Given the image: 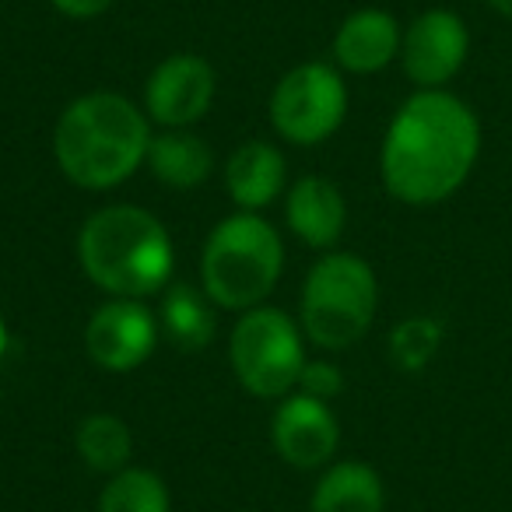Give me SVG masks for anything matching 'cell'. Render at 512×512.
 <instances>
[{"mask_svg":"<svg viewBox=\"0 0 512 512\" xmlns=\"http://www.w3.org/2000/svg\"><path fill=\"white\" fill-rule=\"evenodd\" d=\"M74 449L78 456L99 474H116V470L130 467V453H134V432L120 414H88L74 432Z\"/></svg>","mask_w":512,"mask_h":512,"instance_id":"obj_18","label":"cell"},{"mask_svg":"<svg viewBox=\"0 0 512 512\" xmlns=\"http://www.w3.org/2000/svg\"><path fill=\"white\" fill-rule=\"evenodd\" d=\"M144 165L162 186L172 190H193L204 186L214 172V151L200 134L190 130H158L151 137V148Z\"/></svg>","mask_w":512,"mask_h":512,"instance_id":"obj_15","label":"cell"},{"mask_svg":"<svg viewBox=\"0 0 512 512\" xmlns=\"http://www.w3.org/2000/svg\"><path fill=\"white\" fill-rule=\"evenodd\" d=\"M285 221L299 242L313 249H334L348 225V204L327 176H302L285 193Z\"/></svg>","mask_w":512,"mask_h":512,"instance_id":"obj_13","label":"cell"},{"mask_svg":"<svg viewBox=\"0 0 512 512\" xmlns=\"http://www.w3.org/2000/svg\"><path fill=\"white\" fill-rule=\"evenodd\" d=\"M151 120L120 92H88L60 113L53 127V158L67 183L88 193L123 186L144 165Z\"/></svg>","mask_w":512,"mask_h":512,"instance_id":"obj_2","label":"cell"},{"mask_svg":"<svg viewBox=\"0 0 512 512\" xmlns=\"http://www.w3.org/2000/svg\"><path fill=\"white\" fill-rule=\"evenodd\" d=\"M288 165L278 144L246 141L225 162V190L239 211H264L285 193Z\"/></svg>","mask_w":512,"mask_h":512,"instance_id":"obj_14","label":"cell"},{"mask_svg":"<svg viewBox=\"0 0 512 512\" xmlns=\"http://www.w3.org/2000/svg\"><path fill=\"white\" fill-rule=\"evenodd\" d=\"M481 158V120L446 88H418L393 113L379 148V176L407 207L449 200Z\"/></svg>","mask_w":512,"mask_h":512,"instance_id":"obj_1","label":"cell"},{"mask_svg":"<svg viewBox=\"0 0 512 512\" xmlns=\"http://www.w3.org/2000/svg\"><path fill=\"white\" fill-rule=\"evenodd\" d=\"M439 341H442L439 323L428 320V316H411V320H404L393 330L390 355L404 372H421L432 362L435 351H439Z\"/></svg>","mask_w":512,"mask_h":512,"instance_id":"obj_20","label":"cell"},{"mask_svg":"<svg viewBox=\"0 0 512 512\" xmlns=\"http://www.w3.org/2000/svg\"><path fill=\"white\" fill-rule=\"evenodd\" d=\"M271 442L274 453L299 470L330 467L341 446V425H337L334 407L302 390L288 393L271 414Z\"/></svg>","mask_w":512,"mask_h":512,"instance_id":"obj_11","label":"cell"},{"mask_svg":"<svg viewBox=\"0 0 512 512\" xmlns=\"http://www.w3.org/2000/svg\"><path fill=\"white\" fill-rule=\"evenodd\" d=\"M404 29L383 8H358L334 32V67L348 74H379L400 60Z\"/></svg>","mask_w":512,"mask_h":512,"instance_id":"obj_12","label":"cell"},{"mask_svg":"<svg viewBox=\"0 0 512 512\" xmlns=\"http://www.w3.org/2000/svg\"><path fill=\"white\" fill-rule=\"evenodd\" d=\"M274 134L295 148H316L330 141L348 120V85L344 71L323 60H309L274 85L267 102Z\"/></svg>","mask_w":512,"mask_h":512,"instance_id":"obj_7","label":"cell"},{"mask_svg":"<svg viewBox=\"0 0 512 512\" xmlns=\"http://www.w3.org/2000/svg\"><path fill=\"white\" fill-rule=\"evenodd\" d=\"M228 362L246 393L260 400L288 397L299 390L309 362L302 323L274 306L246 309L228 334Z\"/></svg>","mask_w":512,"mask_h":512,"instance_id":"obj_6","label":"cell"},{"mask_svg":"<svg viewBox=\"0 0 512 512\" xmlns=\"http://www.w3.org/2000/svg\"><path fill=\"white\" fill-rule=\"evenodd\" d=\"M379 309L376 271L355 253L320 256L299 295V323L306 341L323 351H348L372 330Z\"/></svg>","mask_w":512,"mask_h":512,"instance_id":"obj_5","label":"cell"},{"mask_svg":"<svg viewBox=\"0 0 512 512\" xmlns=\"http://www.w3.org/2000/svg\"><path fill=\"white\" fill-rule=\"evenodd\" d=\"M53 11H60L64 18H74V22H92V18L106 15L116 0H50Z\"/></svg>","mask_w":512,"mask_h":512,"instance_id":"obj_22","label":"cell"},{"mask_svg":"<svg viewBox=\"0 0 512 512\" xmlns=\"http://www.w3.org/2000/svg\"><path fill=\"white\" fill-rule=\"evenodd\" d=\"M491 8L498 11V15H505V18H512V0H488Z\"/></svg>","mask_w":512,"mask_h":512,"instance_id":"obj_23","label":"cell"},{"mask_svg":"<svg viewBox=\"0 0 512 512\" xmlns=\"http://www.w3.org/2000/svg\"><path fill=\"white\" fill-rule=\"evenodd\" d=\"M158 316L144 306V299H109L92 313L85 327V351L106 372H134L155 355Z\"/></svg>","mask_w":512,"mask_h":512,"instance_id":"obj_9","label":"cell"},{"mask_svg":"<svg viewBox=\"0 0 512 512\" xmlns=\"http://www.w3.org/2000/svg\"><path fill=\"white\" fill-rule=\"evenodd\" d=\"M95 512H172L169 484L151 467H123L102 484Z\"/></svg>","mask_w":512,"mask_h":512,"instance_id":"obj_19","label":"cell"},{"mask_svg":"<svg viewBox=\"0 0 512 512\" xmlns=\"http://www.w3.org/2000/svg\"><path fill=\"white\" fill-rule=\"evenodd\" d=\"M386 488L376 467L362 460H337L320 474L309 512H383Z\"/></svg>","mask_w":512,"mask_h":512,"instance_id":"obj_16","label":"cell"},{"mask_svg":"<svg viewBox=\"0 0 512 512\" xmlns=\"http://www.w3.org/2000/svg\"><path fill=\"white\" fill-rule=\"evenodd\" d=\"M85 278L109 299H148L172 285L176 246L162 221L137 204H109L78 232Z\"/></svg>","mask_w":512,"mask_h":512,"instance_id":"obj_3","label":"cell"},{"mask_svg":"<svg viewBox=\"0 0 512 512\" xmlns=\"http://www.w3.org/2000/svg\"><path fill=\"white\" fill-rule=\"evenodd\" d=\"M4 348H8V327H4V320H0V355H4Z\"/></svg>","mask_w":512,"mask_h":512,"instance_id":"obj_24","label":"cell"},{"mask_svg":"<svg viewBox=\"0 0 512 512\" xmlns=\"http://www.w3.org/2000/svg\"><path fill=\"white\" fill-rule=\"evenodd\" d=\"M285 274V242L256 211H235L211 228L200 253V288L218 309L246 313L264 306Z\"/></svg>","mask_w":512,"mask_h":512,"instance_id":"obj_4","label":"cell"},{"mask_svg":"<svg viewBox=\"0 0 512 512\" xmlns=\"http://www.w3.org/2000/svg\"><path fill=\"white\" fill-rule=\"evenodd\" d=\"M299 390L309 393V397H320V400H334L337 393L344 390V376L337 365L330 362H306L302 369V379H299Z\"/></svg>","mask_w":512,"mask_h":512,"instance_id":"obj_21","label":"cell"},{"mask_svg":"<svg viewBox=\"0 0 512 512\" xmlns=\"http://www.w3.org/2000/svg\"><path fill=\"white\" fill-rule=\"evenodd\" d=\"M214 302L207 299L204 288L193 285H169L162 292V306H158V327L176 344L179 351H204L214 341L218 330V313Z\"/></svg>","mask_w":512,"mask_h":512,"instance_id":"obj_17","label":"cell"},{"mask_svg":"<svg viewBox=\"0 0 512 512\" xmlns=\"http://www.w3.org/2000/svg\"><path fill=\"white\" fill-rule=\"evenodd\" d=\"M470 53V32L456 11L432 8L421 11L404 29L400 43V64L411 85L418 88H446L463 71Z\"/></svg>","mask_w":512,"mask_h":512,"instance_id":"obj_10","label":"cell"},{"mask_svg":"<svg viewBox=\"0 0 512 512\" xmlns=\"http://www.w3.org/2000/svg\"><path fill=\"white\" fill-rule=\"evenodd\" d=\"M218 74L200 53H172L144 85V113L162 130H190L214 106Z\"/></svg>","mask_w":512,"mask_h":512,"instance_id":"obj_8","label":"cell"}]
</instances>
